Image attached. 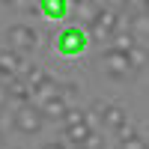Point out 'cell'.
I'll return each mask as SVG.
<instances>
[{"label": "cell", "mask_w": 149, "mask_h": 149, "mask_svg": "<svg viewBox=\"0 0 149 149\" xmlns=\"http://www.w3.org/2000/svg\"><path fill=\"white\" fill-rule=\"evenodd\" d=\"M86 45H90V36H86V30L81 27V24H72V27L60 30V33L54 36V48H57V54H63V57H78V54H84Z\"/></svg>", "instance_id": "6da1fadb"}, {"label": "cell", "mask_w": 149, "mask_h": 149, "mask_svg": "<svg viewBox=\"0 0 149 149\" xmlns=\"http://www.w3.org/2000/svg\"><path fill=\"white\" fill-rule=\"evenodd\" d=\"M86 36L90 39H95V42H107L110 36H113L116 30H119V15L113 9H98L95 15H93V21L86 24Z\"/></svg>", "instance_id": "7a4b0ae2"}, {"label": "cell", "mask_w": 149, "mask_h": 149, "mask_svg": "<svg viewBox=\"0 0 149 149\" xmlns=\"http://www.w3.org/2000/svg\"><path fill=\"white\" fill-rule=\"evenodd\" d=\"M90 113H95L98 119H102V128L104 131H116L122 134L128 125V113H125V107H119V104H107V102H95Z\"/></svg>", "instance_id": "3957f363"}, {"label": "cell", "mask_w": 149, "mask_h": 149, "mask_svg": "<svg viewBox=\"0 0 149 149\" xmlns=\"http://www.w3.org/2000/svg\"><path fill=\"white\" fill-rule=\"evenodd\" d=\"M98 66L104 69V74H110V78H116V81L131 78V74H134L128 54H125V51H116V48H107V51L98 57Z\"/></svg>", "instance_id": "277c9868"}, {"label": "cell", "mask_w": 149, "mask_h": 149, "mask_svg": "<svg viewBox=\"0 0 149 149\" xmlns=\"http://www.w3.org/2000/svg\"><path fill=\"white\" fill-rule=\"evenodd\" d=\"M42 122H45V116L39 113V107H36L33 102L15 107V116H12L15 131H21V134H39L42 131Z\"/></svg>", "instance_id": "5b68a950"}, {"label": "cell", "mask_w": 149, "mask_h": 149, "mask_svg": "<svg viewBox=\"0 0 149 149\" xmlns=\"http://www.w3.org/2000/svg\"><path fill=\"white\" fill-rule=\"evenodd\" d=\"M6 39H9V48H12V51L30 54V51H36V45H39V33H36L30 24H12L9 33H6Z\"/></svg>", "instance_id": "8992f818"}, {"label": "cell", "mask_w": 149, "mask_h": 149, "mask_svg": "<svg viewBox=\"0 0 149 149\" xmlns=\"http://www.w3.org/2000/svg\"><path fill=\"white\" fill-rule=\"evenodd\" d=\"M24 69V60L12 48H0V78H18Z\"/></svg>", "instance_id": "52a82bcc"}, {"label": "cell", "mask_w": 149, "mask_h": 149, "mask_svg": "<svg viewBox=\"0 0 149 149\" xmlns=\"http://www.w3.org/2000/svg\"><path fill=\"white\" fill-rule=\"evenodd\" d=\"M36 107H39V113H42L45 119H60V116H63V110L69 107V102H66V95H63V93H54V95L42 98Z\"/></svg>", "instance_id": "ba28073f"}, {"label": "cell", "mask_w": 149, "mask_h": 149, "mask_svg": "<svg viewBox=\"0 0 149 149\" xmlns=\"http://www.w3.org/2000/svg\"><path fill=\"white\" fill-rule=\"evenodd\" d=\"M36 9L51 21H63L69 15V0H36Z\"/></svg>", "instance_id": "9c48e42d"}, {"label": "cell", "mask_w": 149, "mask_h": 149, "mask_svg": "<svg viewBox=\"0 0 149 149\" xmlns=\"http://www.w3.org/2000/svg\"><path fill=\"white\" fill-rule=\"evenodd\" d=\"M90 119H84V122H74V125H66V140L72 146H84V140L90 137Z\"/></svg>", "instance_id": "30bf717a"}, {"label": "cell", "mask_w": 149, "mask_h": 149, "mask_svg": "<svg viewBox=\"0 0 149 149\" xmlns=\"http://www.w3.org/2000/svg\"><path fill=\"white\" fill-rule=\"evenodd\" d=\"M110 42H113L110 48H116V51H125V54H128V51H131V48L137 45L140 39H137V36H134L131 30H116L113 36H110Z\"/></svg>", "instance_id": "8fae6325"}, {"label": "cell", "mask_w": 149, "mask_h": 149, "mask_svg": "<svg viewBox=\"0 0 149 149\" xmlns=\"http://www.w3.org/2000/svg\"><path fill=\"white\" fill-rule=\"evenodd\" d=\"M119 149H146V140L140 137L137 131H125L119 137Z\"/></svg>", "instance_id": "7c38bea8"}, {"label": "cell", "mask_w": 149, "mask_h": 149, "mask_svg": "<svg viewBox=\"0 0 149 149\" xmlns=\"http://www.w3.org/2000/svg\"><path fill=\"white\" fill-rule=\"evenodd\" d=\"M60 119H63V128H66V125H74V122H84V119H86V110H84V107H66Z\"/></svg>", "instance_id": "4fadbf2b"}, {"label": "cell", "mask_w": 149, "mask_h": 149, "mask_svg": "<svg viewBox=\"0 0 149 149\" xmlns=\"http://www.w3.org/2000/svg\"><path fill=\"white\" fill-rule=\"evenodd\" d=\"M122 3H125L128 12H140V9L146 6V0H122Z\"/></svg>", "instance_id": "5bb4252c"}, {"label": "cell", "mask_w": 149, "mask_h": 149, "mask_svg": "<svg viewBox=\"0 0 149 149\" xmlns=\"http://www.w3.org/2000/svg\"><path fill=\"white\" fill-rule=\"evenodd\" d=\"M3 3H6V6H12V9H27L33 0H3Z\"/></svg>", "instance_id": "9a60e30c"}, {"label": "cell", "mask_w": 149, "mask_h": 149, "mask_svg": "<svg viewBox=\"0 0 149 149\" xmlns=\"http://www.w3.org/2000/svg\"><path fill=\"white\" fill-rule=\"evenodd\" d=\"M6 104H9V95H6V86H3V84H0V110H3Z\"/></svg>", "instance_id": "2e32d148"}, {"label": "cell", "mask_w": 149, "mask_h": 149, "mask_svg": "<svg viewBox=\"0 0 149 149\" xmlns=\"http://www.w3.org/2000/svg\"><path fill=\"white\" fill-rule=\"evenodd\" d=\"M42 149H69V146H66V143H60V140H51V143H45Z\"/></svg>", "instance_id": "e0dca14e"}, {"label": "cell", "mask_w": 149, "mask_h": 149, "mask_svg": "<svg viewBox=\"0 0 149 149\" xmlns=\"http://www.w3.org/2000/svg\"><path fill=\"white\" fill-rule=\"evenodd\" d=\"M6 146V140H3V131H0V149H3Z\"/></svg>", "instance_id": "ac0fdd59"}, {"label": "cell", "mask_w": 149, "mask_h": 149, "mask_svg": "<svg viewBox=\"0 0 149 149\" xmlns=\"http://www.w3.org/2000/svg\"><path fill=\"white\" fill-rule=\"evenodd\" d=\"M72 149H84V146H72Z\"/></svg>", "instance_id": "d6986e66"}]
</instances>
